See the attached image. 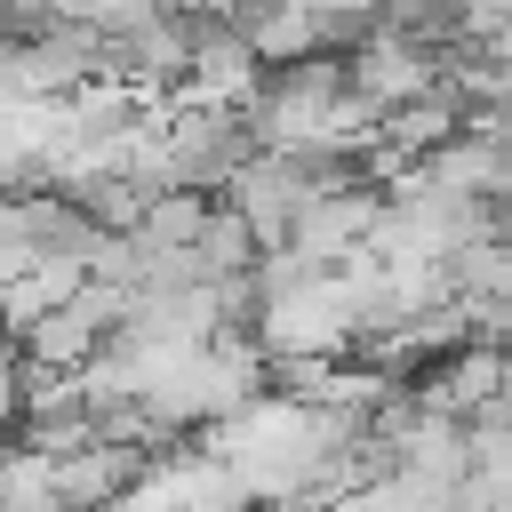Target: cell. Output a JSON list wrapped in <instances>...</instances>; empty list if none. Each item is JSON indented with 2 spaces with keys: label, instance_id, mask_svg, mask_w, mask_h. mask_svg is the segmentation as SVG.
<instances>
[{
  "label": "cell",
  "instance_id": "6da1fadb",
  "mask_svg": "<svg viewBox=\"0 0 512 512\" xmlns=\"http://www.w3.org/2000/svg\"><path fill=\"white\" fill-rule=\"evenodd\" d=\"M344 64H352V88L376 104V112H392V104H416V96H440L448 88V48H432V40H408V32H368L360 48H344Z\"/></svg>",
  "mask_w": 512,
  "mask_h": 512
},
{
  "label": "cell",
  "instance_id": "7a4b0ae2",
  "mask_svg": "<svg viewBox=\"0 0 512 512\" xmlns=\"http://www.w3.org/2000/svg\"><path fill=\"white\" fill-rule=\"evenodd\" d=\"M192 248H200V264H208V280H224V272H248V264L264 256V232H256V224L240 216V200H216Z\"/></svg>",
  "mask_w": 512,
  "mask_h": 512
},
{
  "label": "cell",
  "instance_id": "3957f363",
  "mask_svg": "<svg viewBox=\"0 0 512 512\" xmlns=\"http://www.w3.org/2000/svg\"><path fill=\"white\" fill-rule=\"evenodd\" d=\"M504 400H512V344H504Z\"/></svg>",
  "mask_w": 512,
  "mask_h": 512
},
{
  "label": "cell",
  "instance_id": "277c9868",
  "mask_svg": "<svg viewBox=\"0 0 512 512\" xmlns=\"http://www.w3.org/2000/svg\"><path fill=\"white\" fill-rule=\"evenodd\" d=\"M168 8H192V0H168Z\"/></svg>",
  "mask_w": 512,
  "mask_h": 512
}]
</instances>
